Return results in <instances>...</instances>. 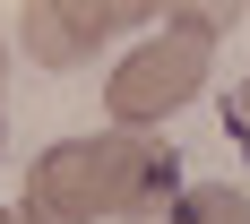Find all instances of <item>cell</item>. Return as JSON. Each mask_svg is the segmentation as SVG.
<instances>
[{"instance_id": "5b68a950", "label": "cell", "mask_w": 250, "mask_h": 224, "mask_svg": "<svg viewBox=\"0 0 250 224\" xmlns=\"http://www.w3.org/2000/svg\"><path fill=\"white\" fill-rule=\"evenodd\" d=\"M250 18V0H164V26H181V35H233V26Z\"/></svg>"}, {"instance_id": "3957f363", "label": "cell", "mask_w": 250, "mask_h": 224, "mask_svg": "<svg viewBox=\"0 0 250 224\" xmlns=\"http://www.w3.org/2000/svg\"><path fill=\"white\" fill-rule=\"evenodd\" d=\"M147 18H164V0H26L18 43L43 69H78V61H95V43H112V35H129Z\"/></svg>"}, {"instance_id": "7a4b0ae2", "label": "cell", "mask_w": 250, "mask_h": 224, "mask_svg": "<svg viewBox=\"0 0 250 224\" xmlns=\"http://www.w3.org/2000/svg\"><path fill=\"white\" fill-rule=\"evenodd\" d=\"M207 86H216V43L164 26V35H147L138 52L112 61L104 103H112V121H121V129H147V121H173L181 103H199Z\"/></svg>"}, {"instance_id": "8992f818", "label": "cell", "mask_w": 250, "mask_h": 224, "mask_svg": "<svg viewBox=\"0 0 250 224\" xmlns=\"http://www.w3.org/2000/svg\"><path fill=\"white\" fill-rule=\"evenodd\" d=\"M225 138L250 155V78H233V86H225Z\"/></svg>"}, {"instance_id": "9c48e42d", "label": "cell", "mask_w": 250, "mask_h": 224, "mask_svg": "<svg viewBox=\"0 0 250 224\" xmlns=\"http://www.w3.org/2000/svg\"><path fill=\"white\" fill-rule=\"evenodd\" d=\"M0 224H18V216H9V207H0Z\"/></svg>"}, {"instance_id": "52a82bcc", "label": "cell", "mask_w": 250, "mask_h": 224, "mask_svg": "<svg viewBox=\"0 0 250 224\" xmlns=\"http://www.w3.org/2000/svg\"><path fill=\"white\" fill-rule=\"evenodd\" d=\"M18 224H69V216H52V207H18Z\"/></svg>"}, {"instance_id": "6da1fadb", "label": "cell", "mask_w": 250, "mask_h": 224, "mask_svg": "<svg viewBox=\"0 0 250 224\" xmlns=\"http://www.w3.org/2000/svg\"><path fill=\"white\" fill-rule=\"evenodd\" d=\"M181 199V155L138 129H104V138H61L26 164V207H52L69 224L104 216H164Z\"/></svg>"}, {"instance_id": "ba28073f", "label": "cell", "mask_w": 250, "mask_h": 224, "mask_svg": "<svg viewBox=\"0 0 250 224\" xmlns=\"http://www.w3.org/2000/svg\"><path fill=\"white\" fill-rule=\"evenodd\" d=\"M0 86H9V52H0Z\"/></svg>"}, {"instance_id": "277c9868", "label": "cell", "mask_w": 250, "mask_h": 224, "mask_svg": "<svg viewBox=\"0 0 250 224\" xmlns=\"http://www.w3.org/2000/svg\"><path fill=\"white\" fill-rule=\"evenodd\" d=\"M164 224H250V199L233 181H190V190L164 207Z\"/></svg>"}]
</instances>
